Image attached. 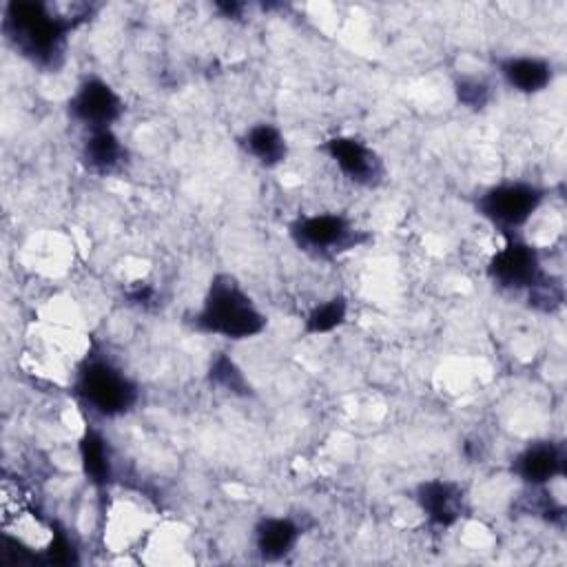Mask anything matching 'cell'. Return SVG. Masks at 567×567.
I'll list each match as a JSON object with an SVG mask.
<instances>
[{
	"instance_id": "cell-23",
	"label": "cell",
	"mask_w": 567,
	"mask_h": 567,
	"mask_svg": "<svg viewBox=\"0 0 567 567\" xmlns=\"http://www.w3.org/2000/svg\"><path fill=\"white\" fill-rule=\"evenodd\" d=\"M215 9L221 13V18L239 20L241 13H244V9H246V4H241V2H217Z\"/></svg>"
},
{
	"instance_id": "cell-14",
	"label": "cell",
	"mask_w": 567,
	"mask_h": 567,
	"mask_svg": "<svg viewBox=\"0 0 567 567\" xmlns=\"http://www.w3.org/2000/svg\"><path fill=\"white\" fill-rule=\"evenodd\" d=\"M241 151L264 168H275L288 157V140L272 122H255L239 137Z\"/></svg>"
},
{
	"instance_id": "cell-18",
	"label": "cell",
	"mask_w": 567,
	"mask_h": 567,
	"mask_svg": "<svg viewBox=\"0 0 567 567\" xmlns=\"http://www.w3.org/2000/svg\"><path fill=\"white\" fill-rule=\"evenodd\" d=\"M454 97L463 109H467L472 113H481L492 102V84L478 75H456L454 78Z\"/></svg>"
},
{
	"instance_id": "cell-12",
	"label": "cell",
	"mask_w": 567,
	"mask_h": 567,
	"mask_svg": "<svg viewBox=\"0 0 567 567\" xmlns=\"http://www.w3.org/2000/svg\"><path fill=\"white\" fill-rule=\"evenodd\" d=\"M303 527L290 516H261L252 527V547L264 563L286 560L299 538Z\"/></svg>"
},
{
	"instance_id": "cell-22",
	"label": "cell",
	"mask_w": 567,
	"mask_h": 567,
	"mask_svg": "<svg viewBox=\"0 0 567 567\" xmlns=\"http://www.w3.org/2000/svg\"><path fill=\"white\" fill-rule=\"evenodd\" d=\"M126 299H128L131 306L142 308V310H148V308L157 306L159 292H157V288H153L151 284H137V286H133V288L126 292Z\"/></svg>"
},
{
	"instance_id": "cell-1",
	"label": "cell",
	"mask_w": 567,
	"mask_h": 567,
	"mask_svg": "<svg viewBox=\"0 0 567 567\" xmlns=\"http://www.w3.org/2000/svg\"><path fill=\"white\" fill-rule=\"evenodd\" d=\"M91 4L73 11L42 0H9L2 4L0 31L4 42L31 66L55 73L64 66L69 38L91 16Z\"/></svg>"
},
{
	"instance_id": "cell-16",
	"label": "cell",
	"mask_w": 567,
	"mask_h": 567,
	"mask_svg": "<svg viewBox=\"0 0 567 567\" xmlns=\"http://www.w3.org/2000/svg\"><path fill=\"white\" fill-rule=\"evenodd\" d=\"M206 379L210 385H215L233 396H244V399L252 396V385H250L248 377L237 365V361L226 352L213 354L208 370H206Z\"/></svg>"
},
{
	"instance_id": "cell-4",
	"label": "cell",
	"mask_w": 567,
	"mask_h": 567,
	"mask_svg": "<svg viewBox=\"0 0 567 567\" xmlns=\"http://www.w3.org/2000/svg\"><path fill=\"white\" fill-rule=\"evenodd\" d=\"M288 237L301 252L321 261H332L372 239L343 213L301 215L288 224Z\"/></svg>"
},
{
	"instance_id": "cell-3",
	"label": "cell",
	"mask_w": 567,
	"mask_h": 567,
	"mask_svg": "<svg viewBox=\"0 0 567 567\" xmlns=\"http://www.w3.org/2000/svg\"><path fill=\"white\" fill-rule=\"evenodd\" d=\"M73 394L93 414L117 419L140 401V385L106 354L86 352L73 374Z\"/></svg>"
},
{
	"instance_id": "cell-20",
	"label": "cell",
	"mask_w": 567,
	"mask_h": 567,
	"mask_svg": "<svg viewBox=\"0 0 567 567\" xmlns=\"http://www.w3.org/2000/svg\"><path fill=\"white\" fill-rule=\"evenodd\" d=\"M525 301L529 308L538 310V312H556L563 301H565V288H563V281L554 275H549L545 281H540L536 288H532L527 295H525Z\"/></svg>"
},
{
	"instance_id": "cell-10",
	"label": "cell",
	"mask_w": 567,
	"mask_h": 567,
	"mask_svg": "<svg viewBox=\"0 0 567 567\" xmlns=\"http://www.w3.org/2000/svg\"><path fill=\"white\" fill-rule=\"evenodd\" d=\"M509 472L525 487H545L554 478H563L567 472L565 445L554 439L529 441L514 454Z\"/></svg>"
},
{
	"instance_id": "cell-11",
	"label": "cell",
	"mask_w": 567,
	"mask_h": 567,
	"mask_svg": "<svg viewBox=\"0 0 567 567\" xmlns=\"http://www.w3.org/2000/svg\"><path fill=\"white\" fill-rule=\"evenodd\" d=\"M501 80L520 95H538L556 78L554 64L540 55H505L496 60Z\"/></svg>"
},
{
	"instance_id": "cell-9",
	"label": "cell",
	"mask_w": 567,
	"mask_h": 567,
	"mask_svg": "<svg viewBox=\"0 0 567 567\" xmlns=\"http://www.w3.org/2000/svg\"><path fill=\"white\" fill-rule=\"evenodd\" d=\"M414 503L432 529H450L467 516V492L452 478H427L414 487Z\"/></svg>"
},
{
	"instance_id": "cell-17",
	"label": "cell",
	"mask_w": 567,
	"mask_h": 567,
	"mask_svg": "<svg viewBox=\"0 0 567 567\" xmlns=\"http://www.w3.org/2000/svg\"><path fill=\"white\" fill-rule=\"evenodd\" d=\"M348 319V299L343 295H334L308 310L303 317V334L319 337L330 334L341 328Z\"/></svg>"
},
{
	"instance_id": "cell-13",
	"label": "cell",
	"mask_w": 567,
	"mask_h": 567,
	"mask_svg": "<svg viewBox=\"0 0 567 567\" xmlns=\"http://www.w3.org/2000/svg\"><path fill=\"white\" fill-rule=\"evenodd\" d=\"M82 166L100 177L115 175L128 162V148L113 128L86 131L80 146Z\"/></svg>"
},
{
	"instance_id": "cell-21",
	"label": "cell",
	"mask_w": 567,
	"mask_h": 567,
	"mask_svg": "<svg viewBox=\"0 0 567 567\" xmlns=\"http://www.w3.org/2000/svg\"><path fill=\"white\" fill-rule=\"evenodd\" d=\"M38 560H42L47 565H73V563H78V549L64 529L53 527L51 543L47 545V549L40 554Z\"/></svg>"
},
{
	"instance_id": "cell-7",
	"label": "cell",
	"mask_w": 567,
	"mask_h": 567,
	"mask_svg": "<svg viewBox=\"0 0 567 567\" xmlns=\"http://www.w3.org/2000/svg\"><path fill=\"white\" fill-rule=\"evenodd\" d=\"M319 151L337 166V171L361 188H379L388 177L383 157L365 140L357 135H332L319 144Z\"/></svg>"
},
{
	"instance_id": "cell-19",
	"label": "cell",
	"mask_w": 567,
	"mask_h": 567,
	"mask_svg": "<svg viewBox=\"0 0 567 567\" xmlns=\"http://www.w3.org/2000/svg\"><path fill=\"white\" fill-rule=\"evenodd\" d=\"M516 509L523 514H529V516H540L554 525H563V520H565V507L547 494V485L545 487H525V494L520 496Z\"/></svg>"
},
{
	"instance_id": "cell-8",
	"label": "cell",
	"mask_w": 567,
	"mask_h": 567,
	"mask_svg": "<svg viewBox=\"0 0 567 567\" xmlns=\"http://www.w3.org/2000/svg\"><path fill=\"white\" fill-rule=\"evenodd\" d=\"M126 111L122 95L100 75H86L66 102L69 117L84 131L113 128Z\"/></svg>"
},
{
	"instance_id": "cell-5",
	"label": "cell",
	"mask_w": 567,
	"mask_h": 567,
	"mask_svg": "<svg viewBox=\"0 0 567 567\" xmlns=\"http://www.w3.org/2000/svg\"><path fill=\"white\" fill-rule=\"evenodd\" d=\"M545 199V186L525 179H505L483 188L474 197V213L503 235H518Z\"/></svg>"
},
{
	"instance_id": "cell-6",
	"label": "cell",
	"mask_w": 567,
	"mask_h": 567,
	"mask_svg": "<svg viewBox=\"0 0 567 567\" xmlns=\"http://www.w3.org/2000/svg\"><path fill=\"white\" fill-rule=\"evenodd\" d=\"M485 275L496 288L523 295L549 277L540 250L518 235H505V244L489 257Z\"/></svg>"
},
{
	"instance_id": "cell-2",
	"label": "cell",
	"mask_w": 567,
	"mask_h": 567,
	"mask_svg": "<svg viewBox=\"0 0 567 567\" xmlns=\"http://www.w3.org/2000/svg\"><path fill=\"white\" fill-rule=\"evenodd\" d=\"M186 321L193 330L226 341H248L268 328V317L230 272L213 275L199 308Z\"/></svg>"
},
{
	"instance_id": "cell-15",
	"label": "cell",
	"mask_w": 567,
	"mask_h": 567,
	"mask_svg": "<svg viewBox=\"0 0 567 567\" xmlns=\"http://www.w3.org/2000/svg\"><path fill=\"white\" fill-rule=\"evenodd\" d=\"M78 454H80V467L86 481L104 489L113 481V452L109 445V439L93 425L84 427L80 441H78Z\"/></svg>"
}]
</instances>
